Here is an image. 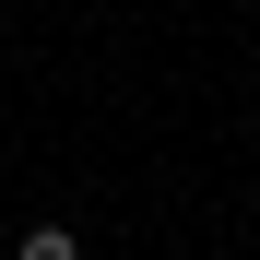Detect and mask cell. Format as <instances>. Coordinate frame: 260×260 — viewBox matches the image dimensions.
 Segmentation results:
<instances>
[{"label": "cell", "instance_id": "obj_1", "mask_svg": "<svg viewBox=\"0 0 260 260\" xmlns=\"http://www.w3.org/2000/svg\"><path fill=\"white\" fill-rule=\"evenodd\" d=\"M12 260H83V237H71V225H24V237H12Z\"/></svg>", "mask_w": 260, "mask_h": 260}]
</instances>
